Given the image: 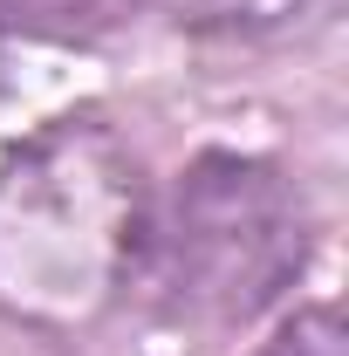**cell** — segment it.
Wrapping results in <instances>:
<instances>
[{"mask_svg": "<svg viewBox=\"0 0 349 356\" xmlns=\"http://www.w3.org/2000/svg\"><path fill=\"white\" fill-rule=\"evenodd\" d=\"M185 35H206V42H267V35H288L315 0H158Z\"/></svg>", "mask_w": 349, "mask_h": 356, "instance_id": "cell-4", "label": "cell"}, {"mask_svg": "<svg viewBox=\"0 0 349 356\" xmlns=\"http://www.w3.org/2000/svg\"><path fill=\"white\" fill-rule=\"evenodd\" d=\"M151 178L96 110L48 117L0 165V315L69 343L137 295Z\"/></svg>", "mask_w": 349, "mask_h": 356, "instance_id": "cell-1", "label": "cell"}, {"mask_svg": "<svg viewBox=\"0 0 349 356\" xmlns=\"http://www.w3.org/2000/svg\"><path fill=\"white\" fill-rule=\"evenodd\" d=\"M254 356H349L343 309H336V302H308V309L281 315V322H274V336H267Z\"/></svg>", "mask_w": 349, "mask_h": 356, "instance_id": "cell-5", "label": "cell"}, {"mask_svg": "<svg viewBox=\"0 0 349 356\" xmlns=\"http://www.w3.org/2000/svg\"><path fill=\"white\" fill-rule=\"evenodd\" d=\"M144 0H0V35L21 42H103Z\"/></svg>", "mask_w": 349, "mask_h": 356, "instance_id": "cell-3", "label": "cell"}, {"mask_svg": "<svg viewBox=\"0 0 349 356\" xmlns=\"http://www.w3.org/2000/svg\"><path fill=\"white\" fill-rule=\"evenodd\" d=\"M308 199L261 151H199L151 199L137 295L185 329H240L281 309L308 267Z\"/></svg>", "mask_w": 349, "mask_h": 356, "instance_id": "cell-2", "label": "cell"}]
</instances>
